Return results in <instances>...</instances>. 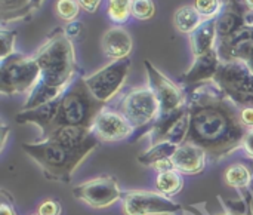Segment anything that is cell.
<instances>
[{
    "label": "cell",
    "instance_id": "277c9868",
    "mask_svg": "<svg viewBox=\"0 0 253 215\" xmlns=\"http://www.w3.org/2000/svg\"><path fill=\"white\" fill-rule=\"evenodd\" d=\"M22 150L43 169L46 178L61 183H70L76 168L86 159L70 152L52 140L39 143H25Z\"/></svg>",
    "mask_w": 253,
    "mask_h": 215
},
{
    "label": "cell",
    "instance_id": "5b68a950",
    "mask_svg": "<svg viewBox=\"0 0 253 215\" xmlns=\"http://www.w3.org/2000/svg\"><path fill=\"white\" fill-rule=\"evenodd\" d=\"M42 79L40 67L34 56L10 55L1 62L0 88L3 94L15 95L33 92Z\"/></svg>",
    "mask_w": 253,
    "mask_h": 215
},
{
    "label": "cell",
    "instance_id": "2e32d148",
    "mask_svg": "<svg viewBox=\"0 0 253 215\" xmlns=\"http://www.w3.org/2000/svg\"><path fill=\"white\" fill-rule=\"evenodd\" d=\"M206 158L208 155L205 153V150H202L197 146L184 143L176 149L170 161H172L173 169H176L178 172L196 175L205 169Z\"/></svg>",
    "mask_w": 253,
    "mask_h": 215
},
{
    "label": "cell",
    "instance_id": "6da1fadb",
    "mask_svg": "<svg viewBox=\"0 0 253 215\" xmlns=\"http://www.w3.org/2000/svg\"><path fill=\"white\" fill-rule=\"evenodd\" d=\"M190 132L185 143L205 150L218 161L242 147L248 128L240 122V108L219 88H197L190 101Z\"/></svg>",
    "mask_w": 253,
    "mask_h": 215
},
{
    "label": "cell",
    "instance_id": "8d00e7d4",
    "mask_svg": "<svg viewBox=\"0 0 253 215\" xmlns=\"http://www.w3.org/2000/svg\"><path fill=\"white\" fill-rule=\"evenodd\" d=\"M245 24L249 25V27H253V12H249V13L245 16Z\"/></svg>",
    "mask_w": 253,
    "mask_h": 215
},
{
    "label": "cell",
    "instance_id": "30bf717a",
    "mask_svg": "<svg viewBox=\"0 0 253 215\" xmlns=\"http://www.w3.org/2000/svg\"><path fill=\"white\" fill-rule=\"evenodd\" d=\"M73 196L92 208H107L122 199L123 193L113 177L104 175L84 181L73 189Z\"/></svg>",
    "mask_w": 253,
    "mask_h": 215
},
{
    "label": "cell",
    "instance_id": "603a6c76",
    "mask_svg": "<svg viewBox=\"0 0 253 215\" xmlns=\"http://www.w3.org/2000/svg\"><path fill=\"white\" fill-rule=\"evenodd\" d=\"M224 177H225L227 186L237 189L240 192H245V190H248V187L252 181L253 171L251 169V166H246L243 163H233L227 168Z\"/></svg>",
    "mask_w": 253,
    "mask_h": 215
},
{
    "label": "cell",
    "instance_id": "484cf974",
    "mask_svg": "<svg viewBox=\"0 0 253 215\" xmlns=\"http://www.w3.org/2000/svg\"><path fill=\"white\" fill-rule=\"evenodd\" d=\"M79 10H80V4L76 0H58L56 3L58 16L64 21L73 22L79 15Z\"/></svg>",
    "mask_w": 253,
    "mask_h": 215
},
{
    "label": "cell",
    "instance_id": "d6986e66",
    "mask_svg": "<svg viewBox=\"0 0 253 215\" xmlns=\"http://www.w3.org/2000/svg\"><path fill=\"white\" fill-rule=\"evenodd\" d=\"M218 36L216 21L206 19L193 34H190V46L194 56H200L215 49V39Z\"/></svg>",
    "mask_w": 253,
    "mask_h": 215
},
{
    "label": "cell",
    "instance_id": "e0dca14e",
    "mask_svg": "<svg viewBox=\"0 0 253 215\" xmlns=\"http://www.w3.org/2000/svg\"><path fill=\"white\" fill-rule=\"evenodd\" d=\"M219 65H221V56L218 54V49H212L200 56H196L193 67L182 76V82L187 85L209 82L215 79Z\"/></svg>",
    "mask_w": 253,
    "mask_h": 215
},
{
    "label": "cell",
    "instance_id": "d4e9b609",
    "mask_svg": "<svg viewBox=\"0 0 253 215\" xmlns=\"http://www.w3.org/2000/svg\"><path fill=\"white\" fill-rule=\"evenodd\" d=\"M132 7V0H110L108 16L116 24H123L129 19Z\"/></svg>",
    "mask_w": 253,
    "mask_h": 215
},
{
    "label": "cell",
    "instance_id": "7a4b0ae2",
    "mask_svg": "<svg viewBox=\"0 0 253 215\" xmlns=\"http://www.w3.org/2000/svg\"><path fill=\"white\" fill-rule=\"evenodd\" d=\"M42 79L30 94L24 110L40 107L59 98L70 86L76 73V56L71 40L64 31H55L34 55Z\"/></svg>",
    "mask_w": 253,
    "mask_h": 215
},
{
    "label": "cell",
    "instance_id": "9c48e42d",
    "mask_svg": "<svg viewBox=\"0 0 253 215\" xmlns=\"http://www.w3.org/2000/svg\"><path fill=\"white\" fill-rule=\"evenodd\" d=\"M122 208L125 215H169L182 211V207L168 196L147 190L123 193Z\"/></svg>",
    "mask_w": 253,
    "mask_h": 215
},
{
    "label": "cell",
    "instance_id": "d590c367",
    "mask_svg": "<svg viewBox=\"0 0 253 215\" xmlns=\"http://www.w3.org/2000/svg\"><path fill=\"white\" fill-rule=\"evenodd\" d=\"M0 215H16V211L13 208V204L3 199L1 205H0Z\"/></svg>",
    "mask_w": 253,
    "mask_h": 215
},
{
    "label": "cell",
    "instance_id": "8fae6325",
    "mask_svg": "<svg viewBox=\"0 0 253 215\" xmlns=\"http://www.w3.org/2000/svg\"><path fill=\"white\" fill-rule=\"evenodd\" d=\"M145 68L150 80V88L156 94L160 104V116H169L187 106L185 94L178 85L162 74L150 61H145Z\"/></svg>",
    "mask_w": 253,
    "mask_h": 215
},
{
    "label": "cell",
    "instance_id": "74e56055",
    "mask_svg": "<svg viewBox=\"0 0 253 215\" xmlns=\"http://www.w3.org/2000/svg\"><path fill=\"white\" fill-rule=\"evenodd\" d=\"M248 192H249V195H251V199H252V205H253V177H252L251 184H249V187H248Z\"/></svg>",
    "mask_w": 253,
    "mask_h": 215
},
{
    "label": "cell",
    "instance_id": "b9f144b4",
    "mask_svg": "<svg viewBox=\"0 0 253 215\" xmlns=\"http://www.w3.org/2000/svg\"><path fill=\"white\" fill-rule=\"evenodd\" d=\"M251 215H253V214H251Z\"/></svg>",
    "mask_w": 253,
    "mask_h": 215
},
{
    "label": "cell",
    "instance_id": "4fadbf2b",
    "mask_svg": "<svg viewBox=\"0 0 253 215\" xmlns=\"http://www.w3.org/2000/svg\"><path fill=\"white\" fill-rule=\"evenodd\" d=\"M135 129L126 120V117L119 110H111L104 107L95 117L92 123V132L99 141H122L132 135Z\"/></svg>",
    "mask_w": 253,
    "mask_h": 215
},
{
    "label": "cell",
    "instance_id": "7402d4cb",
    "mask_svg": "<svg viewBox=\"0 0 253 215\" xmlns=\"http://www.w3.org/2000/svg\"><path fill=\"white\" fill-rule=\"evenodd\" d=\"M154 184L159 193L170 198L181 192L184 186V178H182V174L178 172L176 169H169V171L159 172Z\"/></svg>",
    "mask_w": 253,
    "mask_h": 215
},
{
    "label": "cell",
    "instance_id": "ba28073f",
    "mask_svg": "<svg viewBox=\"0 0 253 215\" xmlns=\"http://www.w3.org/2000/svg\"><path fill=\"white\" fill-rule=\"evenodd\" d=\"M129 68H130L129 58L113 61L111 64L105 65L104 68L98 70L89 77H84L83 80L89 92L92 94V97L98 103L105 104L111 98H114L116 94L120 91V88L123 86L127 77Z\"/></svg>",
    "mask_w": 253,
    "mask_h": 215
},
{
    "label": "cell",
    "instance_id": "1f68e13d",
    "mask_svg": "<svg viewBox=\"0 0 253 215\" xmlns=\"http://www.w3.org/2000/svg\"><path fill=\"white\" fill-rule=\"evenodd\" d=\"M242 147L245 149L246 156H248L251 161H253V129H248V131H246V135H245V138H243Z\"/></svg>",
    "mask_w": 253,
    "mask_h": 215
},
{
    "label": "cell",
    "instance_id": "4dcf8cb0",
    "mask_svg": "<svg viewBox=\"0 0 253 215\" xmlns=\"http://www.w3.org/2000/svg\"><path fill=\"white\" fill-rule=\"evenodd\" d=\"M240 122L248 129H253V106H245L240 108Z\"/></svg>",
    "mask_w": 253,
    "mask_h": 215
},
{
    "label": "cell",
    "instance_id": "836d02e7",
    "mask_svg": "<svg viewBox=\"0 0 253 215\" xmlns=\"http://www.w3.org/2000/svg\"><path fill=\"white\" fill-rule=\"evenodd\" d=\"M39 0H1V6H3V12L6 10L7 6H12L13 4V9H18V7H24L27 4H34L37 3Z\"/></svg>",
    "mask_w": 253,
    "mask_h": 215
},
{
    "label": "cell",
    "instance_id": "44dd1931",
    "mask_svg": "<svg viewBox=\"0 0 253 215\" xmlns=\"http://www.w3.org/2000/svg\"><path fill=\"white\" fill-rule=\"evenodd\" d=\"M178 147L179 146H175V144L168 143V141L151 144V147L145 153L138 156V162L141 165H145V166H154L156 163H159L165 159H170Z\"/></svg>",
    "mask_w": 253,
    "mask_h": 215
},
{
    "label": "cell",
    "instance_id": "d6a6232c",
    "mask_svg": "<svg viewBox=\"0 0 253 215\" xmlns=\"http://www.w3.org/2000/svg\"><path fill=\"white\" fill-rule=\"evenodd\" d=\"M64 33H65V36H67L70 40H71V39H76V37H79L80 33H82V24L77 22V21H73V22H70V24L65 27Z\"/></svg>",
    "mask_w": 253,
    "mask_h": 215
},
{
    "label": "cell",
    "instance_id": "4316f807",
    "mask_svg": "<svg viewBox=\"0 0 253 215\" xmlns=\"http://www.w3.org/2000/svg\"><path fill=\"white\" fill-rule=\"evenodd\" d=\"M156 12L153 0H132L130 13L136 19H150Z\"/></svg>",
    "mask_w": 253,
    "mask_h": 215
},
{
    "label": "cell",
    "instance_id": "cb8c5ba5",
    "mask_svg": "<svg viewBox=\"0 0 253 215\" xmlns=\"http://www.w3.org/2000/svg\"><path fill=\"white\" fill-rule=\"evenodd\" d=\"M243 25H245V19L242 18V15L239 12H233V10L222 13L216 19V31L221 39H227V37L233 36Z\"/></svg>",
    "mask_w": 253,
    "mask_h": 215
},
{
    "label": "cell",
    "instance_id": "52a82bcc",
    "mask_svg": "<svg viewBox=\"0 0 253 215\" xmlns=\"http://www.w3.org/2000/svg\"><path fill=\"white\" fill-rule=\"evenodd\" d=\"M119 111L126 117L135 131L151 129L160 117V104L150 86L129 91L119 106Z\"/></svg>",
    "mask_w": 253,
    "mask_h": 215
},
{
    "label": "cell",
    "instance_id": "f35d334b",
    "mask_svg": "<svg viewBox=\"0 0 253 215\" xmlns=\"http://www.w3.org/2000/svg\"><path fill=\"white\" fill-rule=\"evenodd\" d=\"M245 3H246V6L253 12V0H245Z\"/></svg>",
    "mask_w": 253,
    "mask_h": 215
},
{
    "label": "cell",
    "instance_id": "ab89813d",
    "mask_svg": "<svg viewBox=\"0 0 253 215\" xmlns=\"http://www.w3.org/2000/svg\"><path fill=\"white\" fill-rule=\"evenodd\" d=\"M251 42L253 43V27H251Z\"/></svg>",
    "mask_w": 253,
    "mask_h": 215
},
{
    "label": "cell",
    "instance_id": "7c38bea8",
    "mask_svg": "<svg viewBox=\"0 0 253 215\" xmlns=\"http://www.w3.org/2000/svg\"><path fill=\"white\" fill-rule=\"evenodd\" d=\"M188 132H190V110L188 106H185L184 108L169 116H160L156 120V123L150 129L151 144L168 141L175 146H181L185 143Z\"/></svg>",
    "mask_w": 253,
    "mask_h": 215
},
{
    "label": "cell",
    "instance_id": "60d3db41",
    "mask_svg": "<svg viewBox=\"0 0 253 215\" xmlns=\"http://www.w3.org/2000/svg\"><path fill=\"white\" fill-rule=\"evenodd\" d=\"M34 215H37V214H34Z\"/></svg>",
    "mask_w": 253,
    "mask_h": 215
},
{
    "label": "cell",
    "instance_id": "5bb4252c",
    "mask_svg": "<svg viewBox=\"0 0 253 215\" xmlns=\"http://www.w3.org/2000/svg\"><path fill=\"white\" fill-rule=\"evenodd\" d=\"M46 140H52L70 152L86 158L92 150L99 146L98 137L89 128L82 126H62L55 129Z\"/></svg>",
    "mask_w": 253,
    "mask_h": 215
},
{
    "label": "cell",
    "instance_id": "e575fe53",
    "mask_svg": "<svg viewBox=\"0 0 253 215\" xmlns=\"http://www.w3.org/2000/svg\"><path fill=\"white\" fill-rule=\"evenodd\" d=\"M77 1H79L80 7H83L86 12L93 13V12H96V9L99 7L102 0H77Z\"/></svg>",
    "mask_w": 253,
    "mask_h": 215
},
{
    "label": "cell",
    "instance_id": "3957f363",
    "mask_svg": "<svg viewBox=\"0 0 253 215\" xmlns=\"http://www.w3.org/2000/svg\"><path fill=\"white\" fill-rule=\"evenodd\" d=\"M102 108L104 104L92 97L84 80L77 79L59 98V110L53 131L62 126H82L92 129V123Z\"/></svg>",
    "mask_w": 253,
    "mask_h": 215
},
{
    "label": "cell",
    "instance_id": "f546056e",
    "mask_svg": "<svg viewBox=\"0 0 253 215\" xmlns=\"http://www.w3.org/2000/svg\"><path fill=\"white\" fill-rule=\"evenodd\" d=\"M37 215H61V205L53 199H46L39 205Z\"/></svg>",
    "mask_w": 253,
    "mask_h": 215
},
{
    "label": "cell",
    "instance_id": "f1b7e54d",
    "mask_svg": "<svg viewBox=\"0 0 253 215\" xmlns=\"http://www.w3.org/2000/svg\"><path fill=\"white\" fill-rule=\"evenodd\" d=\"M1 61L13 55V43H15V33L3 30L1 34Z\"/></svg>",
    "mask_w": 253,
    "mask_h": 215
},
{
    "label": "cell",
    "instance_id": "9a60e30c",
    "mask_svg": "<svg viewBox=\"0 0 253 215\" xmlns=\"http://www.w3.org/2000/svg\"><path fill=\"white\" fill-rule=\"evenodd\" d=\"M59 98L50 103H46L40 107L31 108V110H22L21 113L16 114L15 117L16 122L37 125L42 129V140H46L53 131V125H55L58 110H59Z\"/></svg>",
    "mask_w": 253,
    "mask_h": 215
},
{
    "label": "cell",
    "instance_id": "ac0fdd59",
    "mask_svg": "<svg viewBox=\"0 0 253 215\" xmlns=\"http://www.w3.org/2000/svg\"><path fill=\"white\" fill-rule=\"evenodd\" d=\"M102 51L113 61L126 59L132 51L130 34L122 27L110 28L102 37Z\"/></svg>",
    "mask_w": 253,
    "mask_h": 215
},
{
    "label": "cell",
    "instance_id": "83f0119b",
    "mask_svg": "<svg viewBox=\"0 0 253 215\" xmlns=\"http://www.w3.org/2000/svg\"><path fill=\"white\" fill-rule=\"evenodd\" d=\"M194 6L203 18L212 19V16L219 12L221 3L218 0H196Z\"/></svg>",
    "mask_w": 253,
    "mask_h": 215
},
{
    "label": "cell",
    "instance_id": "8992f818",
    "mask_svg": "<svg viewBox=\"0 0 253 215\" xmlns=\"http://www.w3.org/2000/svg\"><path fill=\"white\" fill-rule=\"evenodd\" d=\"M216 86L237 106H253V73L242 61H224L213 79Z\"/></svg>",
    "mask_w": 253,
    "mask_h": 215
},
{
    "label": "cell",
    "instance_id": "ffe728a7",
    "mask_svg": "<svg viewBox=\"0 0 253 215\" xmlns=\"http://www.w3.org/2000/svg\"><path fill=\"white\" fill-rule=\"evenodd\" d=\"M206 19L199 13L196 6H182L175 12V27L184 34H193Z\"/></svg>",
    "mask_w": 253,
    "mask_h": 215
}]
</instances>
